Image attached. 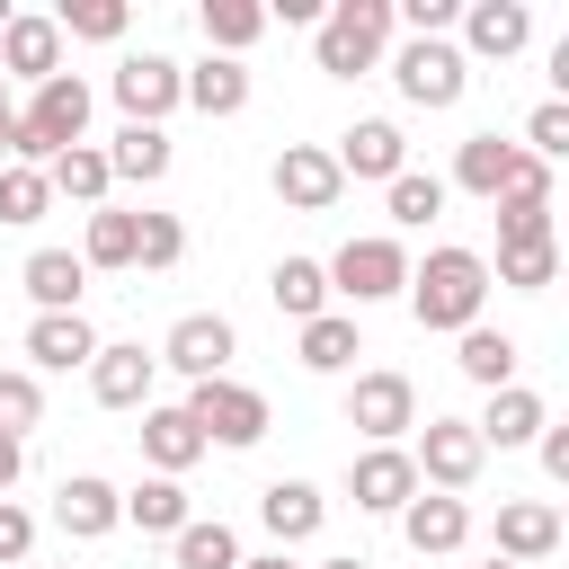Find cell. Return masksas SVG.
Returning a JSON list of instances; mask_svg holds the SVG:
<instances>
[{"instance_id":"ba28073f","label":"cell","mask_w":569,"mask_h":569,"mask_svg":"<svg viewBox=\"0 0 569 569\" xmlns=\"http://www.w3.org/2000/svg\"><path fill=\"white\" fill-rule=\"evenodd\" d=\"M409 462H418V489H436V498H462L471 480H480V436H471V418H427V427H409Z\"/></svg>"},{"instance_id":"4fadbf2b","label":"cell","mask_w":569,"mask_h":569,"mask_svg":"<svg viewBox=\"0 0 569 569\" xmlns=\"http://www.w3.org/2000/svg\"><path fill=\"white\" fill-rule=\"evenodd\" d=\"M329 160H338V178H373V187H391V178L409 169V133H400L391 116H356V124L329 142Z\"/></svg>"},{"instance_id":"9c48e42d","label":"cell","mask_w":569,"mask_h":569,"mask_svg":"<svg viewBox=\"0 0 569 569\" xmlns=\"http://www.w3.org/2000/svg\"><path fill=\"white\" fill-rule=\"evenodd\" d=\"M107 98L124 107V124H169V116L187 107L178 62H169V53H151V44H142V53H124V62L107 71Z\"/></svg>"},{"instance_id":"8992f818","label":"cell","mask_w":569,"mask_h":569,"mask_svg":"<svg viewBox=\"0 0 569 569\" xmlns=\"http://www.w3.org/2000/svg\"><path fill=\"white\" fill-rule=\"evenodd\" d=\"M187 418H196V436H204V453L222 445V453H249L276 418H267V391H249L240 373H213V382H187V400H178Z\"/></svg>"},{"instance_id":"f907efd6","label":"cell","mask_w":569,"mask_h":569,"mask_svg":"<svg viewBox=\"0 0 569 569\" xmlns=\"http://www.w3.org/2000/svg\"><path fill=\"white\" fill-rule=\"evenodd\" d=\"M480 569H516V560H498V551H489V560H480Z\"/></svg>"},{"instance_id":"277c9868","label":"cell","mask_w":569,"mask_h":569,"mask_svg":"<svg viewBox=\"0 0 569 569\" xmlns=\"http://www.w3.org/2000/svg\"><path fill=\"white\" fill-rule=\"evenodd\" d=\"M382 71H391V89H400L409 107H427V116L462 107V89H471V62L453 53V36H400V44L382 53Z\"/></svg>"},{"instance_id":"484cf974","label":"cell","mask_w":569,"mask_h":569,"mask_svg":"<svg viewBox=\"0 0 569 569\" xmlns=\"http://www.w3.org/2000/svg\"><path fill=\"white\" fill-rule=\"evenodd\" d=\"M98 151H107V178H116V187H160L169 160H178V151H169V124H116Z\"/></svg>"},{"instance_id":"1f68e13d","label":"cell","mask_w":569,"mask_h":569,"mask_svg":"<svg viewBox=\"0 0 569 569\" xmlns=\"http://www.w3.org/2000/svg\"><path fill=\"white\" fill-rule=\"evenodd\" d=\"M267 302H276L293 329H302V320H320V311H329V276H320V258H276Z\"/></svg>"},{"instance_id":"681fc988","label":"cell","mask_w":569,"mask_h":569,"mask_svg":"<svg viewBox=\"0 0 569 569\" xmlns=\"http://www.w3.org/2000/svg\"><path fill=\"white\" fill-rule=\"evenodd\" d=\"M320 569H373V560H365V551H329Z\"/></svg>"},{"instance_id":"7a4b0ae2","label":"cell","mask_w":569,"mask_h":569,"mask_svg":"<svg viewBox=\"0 0 569 569\" xmlns=\"http://www.w3.org/2000/svg\"><path fill=\"white\" fill-rule=\"evenodd\" d=\"M89 80L80 71H53V80H36L27 89V107H18V142H9V160L18 169H44V160H62L71 142H89Z\"/></svg>"},{"instance_id":"e0dca14e","label":"cell","mask_w":569,"mask_h":569,"mask_svg":"<svg viewBox=\"0 0 569 569\" xmlns=\"http://www.w3.org/2000/svg\"><path fill=\"white\" fill-rule=\"evenodd\" d=\"M89 356H98L89 311H36V320H27V373H36V382H44V373H89Z\"/></svg>"},{"instance_id":"2e32d148","label":"cell","mask_w":569,"mask_h":569,"mask_svg":"<svg viewBox=\"0 0 569 569\" xmlns=\"http://www.w3.org/2000/svg\"><path fill=\"white\" fill-rule=\"evenodd\" d=\"M533 151L525 142H507V133H462L453 142V178L445 187H462V196H480V204H498L507 187H516V169H525Z\"/></svg>"},{"instance_id":"ffe728a7","label":"cell","mask_w":569,"mask_h":569,"mask_svg":"<svg viewBox=\"0 0 569 569\" xmlns=\"http://www.w3.org/2000/svg\"><path fill=\"white\" fill-rule=\"evenodd\" d=\"M551 427V400L542 391H525V382H507V391H489V409L471 418V436H480V453H516V445H533Z\"/></svg>"},{"instance_id":"d4e9b609","label":"cell","mask_w":569,"mask_h":569,"mask_svg":"<svg viewBox=\"0 0 569 569\" xmlns=\"http://www.w3.org/2000/svg\"><path fill=\"white\" fill-rule=\"evenodd\" d=\"M178 89H187V107H196V116H213V124H222V116H240V107H249V89H258V80H249V62H231V53H204V62H178Z\"/></svg>"},{"instance_id":"836d02e7","label":"cell","mask_w":569,"mask_h":569,"mask_svg":"<svg viewBox=\"0 0 569 569\" xmlns=\"http://www.w3.org/2000/svg\"><path fill=\"white\" fill-rule=\"evenodd\" d=\"M196 507H187V480H160V471H142L133 489H124V525H142V533H178Z\"/></svg>"},{"instance_id":"6da1fadb","label":"cell","mask_w":569,"mask_h":569,"mask_svg":"<svg viewBox=\"0 0 569 569\" xmlns=\"http://www.w3.org/2000/svg\"><path fill=\"white\" fill-rule=\"evenodd\" d=\"M409 320L418 329H436V338H462L480 311H489V258L480 249H462V240H445V249H427V258H409Z\"/></svg>"},{"instance_id":"52a82bcc","label":"cell","mask_w":569,"mask_h":569,"mask_svg":"<svg viewBox=\"0 0 569 569\" xmlns=\"http://www.w3.org/2000/svg\"><path fill=\"white\" fill-rule=\"evenodd\" d=\"M347 427H356L365 445H409V427H418V382H409L400 365H365V373L347 382Z\"/></svg>"},{"instance_id":"ee69618b","label":"cell","mask_w":569,"mask_h":569,"mask_svg":"<svg viewBox=\"0 0 569 569\" xmlns=\"http://www.w3.org/2000/svg\"><path fill=\"white\" fill-rule=\"evenodd\" d=\"M27 551H36V516H27L18 498H0V569H18Z\"/></svg>"},{"instance_id":"b9f144b4","label":"cell","mask_w":569,"mask_h":569,"mask_svg":"<svg viewBox=\"0 0 569 569\" xmlns=\"http://www.w3.org/2000/svg\"><path fill=\"white\" fill-rule=\"evenodd\" d=\"M525 151H533L542 169H551V160H569V107H560V98H542V107L525 116Z\"/></svg>"},{"instance_id":"8d00e7d4","label":"cell","mask_w":569,"mask_h":569,"mask_svg":"<svg viewBox=\"0 0 569 569\" xmlns=\"http://www.w3.org/2000/svg\"><path fill=\"white\" fill-rule=\"evenodd\" d=\"M53 27H62V44H124L133 9H124V0H62Z\"/></svg>"},{"instance_id":"d590c367","label":"cell","mask_w":569,"mask_h":569,"mask_svg":"<svg viewBox=\"0 0 569 569\" xmlns=\"http://www.w3.org/2000/svg\"><path fill=\"white\" fill-rule=\"evenodd\" d=\"M551 276H560V240H498V267H489V284L551 293Z\"/></svg>"},{"instance_id":"7dc6e473","label":"cell","mask_w":569,"mask_h":569,"mask_svg":"<svg viewBox=\"0 0 569 569\" xmlns=\"http://www.w3.org/2000/svg\"><path fill=\"white\" fill-rule=\"evenodd\" d=\"M9 142H18V98H9V80H0V160H9Z\"/></svg>"},{"instance_id":"e575fe53","label":"cell","mask_w":569,"mask_h":569,"mask_svg":"<svg viewBox=\"0 0 569 569\" xmlns=\"http://www.w3.org/2000/svg\"><path fill=\"white\" fill-rule=\"evenodd\" d=\"M445 196H453V187H445L436 169H400V178L382 187V213H391L400 231H427V222L445 213Z\"/></svg>"},{"instance_id":"7c38bea8","label":"cell","mask_w":569,"mask_h":569,"mask_svg":"<svg viewBox=\"0 0 569 569\" xmlns=\"http://www.w3.org/2000/svg\"><path fill=\"white\" fill-rule=\"evenodd\" d=\"M151 382H160V356L142 338H98V356H89V400L98 409H151Z\"/></svg>"},{"instance_id":"3957f363","label":"cell","mask_w":569,"mask_h":569,"mask_svg":"<svg viewBox=\"0 0 569 569\" xmlns=\"http://www.w3.org/2000/svg\"><path fill=\"white\" fill-rule=\"evenodd\" d=\"M391 36H400L391 27V0H329L320 27H311V62L329 80H365V71H382Z\"/></svg>"},{"instance_id":"d6a6232c","label":"cell","mask_w":569,"mask_h":569,"mask_svg":"<svg viewBox=\"0 0 569 569\" xmlns=\"http://www.w3.org/2000/svg\"><path fill=\"white\" fill-rule=\"evenodd\" d=\"M169 560H178V569H240L249 551H240V533H231L222 516H187V525L169 533Z\"/></svg>"},{"instance_id":"603a6c76","label":"cell","mask_w":569,"mask_h":569,"mask_svg":"<svg viewBox=\"0 0 569 569\" xmlns=\"http://www.w3.org/2000/svg\"><path fill=\"white\" fill-rule=\"evenodd\" d=\"M142 462H151L160 480H187V471L204 462V436H196V418H187L178 400H151V409H142Z\"/></svg>"},{"instance_id":"f35d334b","label":"cell","mask_w":569,"mask_h":569,"mask_svg":"<svg viewBox=\"0 0 569 569\" xmlns=\"http://www.w3.org/2000/svg\"><path fill=\"white\" fill-rule=\"evenodd\" d=\"M53 213V187H44V169H18V160H0V222L9 231H27V222H44Z\"/></svg>"},{"instance_id":"cb8c5ba5","label":"cell","mask_w":569,"mask_h":569,"mask_svg":"<svg viewBox=\"0 0 569 569\" xmlns=\"http://www.w3.org/2000/svg\"><path fill=\"white\" fill-rule=\"evenodd\" d=\"M551 551H560V507L551 498H498V560L533 569Z\"/></svg>"},{"instance_id":"4dcf8cb0","label":"cell","mask_w":569,"mask_h":569,"mask_svg":"<svg viewBox=\"0 0 569 569\" xmlns=\"http://www.w3.org/2000/svg\"><path fill=\"white\" fill-rule=\"evenodd\" d=\"M196 27H204V53H231V62H240V53L267 36V0H204Z\"/></svg>"},{"instance_id":"816d5d0a","label":"cell","mask_w":569,"mask_h":569,"mask_svg":"<svg viewBox=\"0 0 569 569\" xmlns=\"http://www.w3.org/2000/svg\"><path fill=\"white\" fill-rule=\"evenodd\" d=\"M0 27H9V0H0Z\"/></svg>"},{"instance_id":"44dd1931","label":"cell","mask_w":569,"mask_h":569,"mask_svg":"<svg viewBox=\"0 0 569 569\" xmlns=\"http://www.w3.org/2000/svg\"><path fill=\"white\" fill-rule=\"evenodd\" d=\"M258 525H267V542H276V551L311 542V533L329 525V498H320V480H267V489H258Z\"/></svg>"},{"instance_id":"f1b7e54d","label":"cell","mask_w":569,"mask_h":569,"mask_svg":"<svg viewBox=\"0 0 569 569\" xmlns=\"http://www.w3.org/2000/svg\"><path fill=\"white\" fill-rule=\"evenodd\" d=\"M44 187H53L62 204H80V213H98V204L116 196V178H107V151H98V142H71L62 160H44Z\"/></svg>"},{"instance_id":"f546056e","label":"cell","mask_w":569,"mask_h":569,"mask_svg":"<svg viewBox=\"0 0 569 569\" xmlns=\"http://www.w3.org/2000/svg\"><path fill=\"white\" fill-rule=\"evenodd\" d=\"M516 356H525V347H516L507 329H489V320H471V329L453 338V365H462V382H480V391H507V382H516Z\"/></svg>"},{"instance_id":"f5cc1de1","label":"cell","mask_w":569,"mask_h":569,"mask_svg":"<svg viewBox=\"0 0 569 569\" xmlns=\"http://www.w3.org/2000/svg\"><path fill=\"white\" fill-rule=\"evenodd\" d=\"M62 569H71V560H62Z\"/></svg>"},{"instance_id":"7402d4cb","label":"cell","mask_w":569,"mask_h":569,"mask_svg":"<svg viewBox=\"0 0 569 569\" xmlns=\"http://www.w3.org/2000/svg\"><path fill=\"white\" fill-rule=\"evenodd\" d=\"M400 533H409L418 560H453V551L471 542V498H436V489H418V498L400 507Z\"/></svg>"},{"instance_id":"c3c4849f","label":"cell","mask_w":569,"mask_h":569,"mask_svg":"<svg viewBox=\"0 0 569 569\" xmlns=\"http://www.w3.org/2000/svg\"><path fill=\"white\" fill-rule=\"evenodd\" d=\"M240 569H302L293 551H258V560H240Z\"/></svg>"},{"instance_id":"ac0fdd59","label":"cell","mask_w":569,"mask_h":569,"mask_svg":"<svg viewBox=\"0 0 569 569\" xmlns=\"http://www.w3.org/2000/svg\"><path fill=\"white\" fill-rule=\"evenodd\" d=\"M62 71V27H53V9H9V27H0V80H53Z\"/></svg>"},{"instance_id":"8fae6325","label":"cell","mask_w":569,"mask_h":569,"mask_svg":"<svg viewBox=\"0 0 569 569\" xmlns=\"http://www.w3.org/2000/svg\"><path fill=\"white\" fill-rule=\"evenodd\" d=\"M533 44V9L525 0H462L453 18V53L462 62H516Z\"/></svg>"},{"instance_id":"5b68a950","label":"cell","mask_w":569,"mask_h":569,"mask_svg":"<svg viewBox=\"0 0 569 569\" xmlns=\"http://www.w3.org/2000/svg\"><path fill=\"white\" fill-rule=\"evenodd\" d=\"M320 276H329V302L373 311V302L409 293V249H400L391 231H365V240H347L338 258H320Z\"/></svg>"},{"instance_id":"9a60e30c","label":"cell","mask_w":569,"mask_h":569,"mask_svg":"<svg viewBox=\"0 0 569 569\" xmlns=\"http://www.w3.org/2000/svg\"><path fill=\"white\" fill-rule=\"evenodd\" d=\"M347 498H356L365 516H400V507L418 498V462H409V445H365V453L347 462Z\"/></svg>"},{"instance_id":"83f0119b","label":"cell","mask_w":569,"mask_h":569,"mask_svg":"<svg viewBox=\"0 0 569 569\" xmlns=\"http://www.w3.org/2000/svg\"><path fill=\"white\" fill-rule=\"evenodd\" d=\"M356 356H365L356 311H320V320H302V329H293V365H302V373H347Z\"/></svg>"},{"instance_id":"74e56055","label":"cell","mask_w":569,"mask_h":569,"mask_svg":"<svg viewBox=\"0 0 569 569\" xmlns=\"http://www.w3.org/2000/svg\"><path fill=\"white\" fill-rule=\"evenodd\" d=\"M80 267H133V213H124V204H98V213H89Z\"/></svg>"},{"instance_id":"f6af8a7d","label":"cell","mask_w":569,"mask_h":569,"mask_svg":"<svg viewBox=\"0 0 569 569\" xmlns=\"http://www.w3.org/2000/svg\"><path fill=\"white\" fill-rule=\"evenodd\" d=\"M533 453H542V471H551V480H569V427H542V436H533Z\"/></svg>"},{"instance_id":"5bb4252c","label":"cell","mask_w":569,"mask_h":569,"mask_svg":"<svg viewBox=\"0 0 569 569\" xmlns=\"http://www.w3.org/2000/svg\"><path fill=\"white\" fill-rule=\"evenodd\" d=\"M267 187H276L293 213H329V204L347 196V178H338L329 142H284V151H276V169H267Z\"/></svg>"},{"instance_id":"ab89813d","label":"cell","mask_w":569,"mask_h":569,"mask_svg":"<svg viewBox=\"0 0 569 569\" xmlns=\"http://www.w3.org/2000/svg\"><path fill=\"white\" fill-rule=\"evenodd\" d=\"M36 427H44V382H36L27 365H0V436L27 445Z\"/></svg>"},{"instance_id":"30bf717a","label":"cell","mask_w":569,"mask_h":569,"mask_svg":"<svg viewBox=\"0 0 569 569\" xmlns=\"http://www.w3.org/2000/svg\"><path fill=\"white\" fill-rule=\"evenodd\" d=\"M169 373H187V382H213V373H231V356H240V329L222 320V311H178L169 320V338L151 347Z\"/></svg>"},{"instance_id":"60d3db41","label":"cell","mask_w":569,"mask_h":569,"mask_svg":"<svg viewBox=\"0 0 569 569\" xmlns=\"http://www.w3.org/2000/svg\"><path fill=\"white\" fill-rule=\"evenodd\" d=\"M178 258H187V222H178V213H133V267L169 276Z\"/></svg>"},{"instance_id":"bcb514c9","label":"cell","mask_w":569,"mask_h":569,"mask_svg":"<svg viewBox=\"0 0 569 569\" xmlns=\"http://www.w3.org/2000/svg\"><path fill=\"white\" fill-rule=\"evenodd\" d=\"M18 471H27V445H18V436H0V498L18 489Z\"/></svg>"},{"instance_id":"4316f807","label":"cell","mask_w":569,"mask_h":569,"mask_svg":"<svg viewBox=\"0 0 569 569\" xmlns=\"http://www.w3.org/2000/svg\"><path fill=\"white\" fill-rule=\"evenodd\" d=\"M18 284H27V302H36V311H80L89 267H80V249H27Z\"/></svg>"},{"instance_id":"7bdbcfd3","label":"cell","mask_w":569,"mask_h":569,"mask_svg":"<svg viewBox=\"0 0 569 569\" xmlns=\"http://www.w3.org/2000/svg\"><path fill=\"white\" fill-rule=\"evenodd\" d=\"M498 240H560L551 231V196H498Z\"/></svg>"},{"instance_id":"d6986e66","label":"cell","mask_w":569,"mask_h":569,"mask_svg":"<svg viewBox=\"0 0 569 569\" xmlns=\"http://www.w3.org/2000/svg\"><path fill=\"white\" fill-rule=\"evenodd\" d=\"M53 525H62L71 542H107V533L124 525V489L98 480V471H71V480L53 489Z\"/></svg>"}]
</instances>
